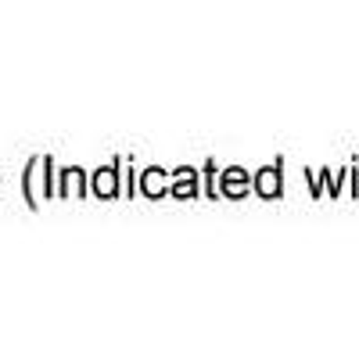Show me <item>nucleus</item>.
Wrapping results in <instances>:
<instances>
[]
</instances>
